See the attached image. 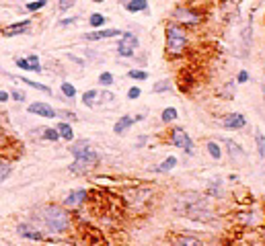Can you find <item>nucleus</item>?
<instances>
[{"instance_id": "1", "label": "nucleus", "mask_w": 265, "mask_h": 246, "mask_svg": "<svg viewBox=\"0 0 265 246\" xmlns=\"http://www.w3.org/2000/svg\"><path fill=\"white\" fill-rule=\"evenodd\" d=\"M33 226H37L44 234H66L72 226V217L68 214V209L62 205H39L33 212Z\"/></svg>"}, {"instance_id": "2", "label": "nucleus", "mask_w": 265, "mask_h": 246, "mask_svg": "<svg viewBox=\"0 0 265 246\" xmlns=\"http://www.w3.org/2000/svg\"><path fill=\"white\" fill-rule=\"evenodd\" d=\"M187 47H189V33L185 27L171 21L165 27V54L169 60H177L185 54Z\"/></svg>"}, {"instance_id": "3", "label": "nucleus", "mask_w": 265, "mask_h": 246, "mask_svg": "<svg viewBox=\"0 0 265 246\" xmlns=\"http://www.w3.org/2000/svg\"><path fill=\"white\" fill-rule=\"evenodd\" d=\"M177 212L193 219V222H202L206 224L210 219H214V212L208 203V199H203L200 195H195V193H185L183 195V205L177 207Z\"/></svg>"}, {"instance_id": "4", "label": "nucleus", "mask_w": 265, "mask_h": 246, "mask_svg": "<svg viewBox=\"0 0 265 246\" xmlns=\"http://www.w3.org/2000/svg\"><path fill=\"white\" fill-rule=\"evenodd\" d=\"M101 162V154L93 148H87L84 152H80L78 156H74V162L68 166V172L72 174H89L93 169H97Z\"/></svg>"}, {"instance_id": "5", "label": "nucleus", "mask_w": 265, "mask_h": 246, "mask_svg": "<svg viewBox=\"0 0 265 246\" xmlns=\"http://www.w3.org/2000/svg\"><path fill=\"white\" fill-rule=\"evenodd\" d=\"M203 21V16L200 11H195V8H189V6H177L173 8V23L181 25L185 29H195L200 27Z\"/></svg>"}, {"instance_id": "6", "label": "nucleus", "mask_w": 265, "mask_h": 246, "mask_svg": "<svg viewBox=\"0 0 265 246\" xmlns=\"http://www.w3.org/2000/svg\"><path fill=\"white\" fill-rule=\"evenodd\" d=\"M169 144H171V146H175V148H179V150L185 152L187 156H193L195 142H193L191 136L187 134V131H185L183 127L175 125L173 129H171V134H169Z\"/></svg>"}, {"instance_id": "7", "label": "nucleus", "mask_w": 265, "mask_h": 246, "mask_svg": "<svg viewBox=\"0 0 265 246\" xmlns=\"http://www.w3.org/2000/svg\"><path fill=\"white\" fill-rule=\"evenodd\" d=\"M138 47H140L138 35H134L132 31H124L122 37L117 41V56L119 58H134Z\"/></svg>"}, {"instance_id": "8", "label": "nucleus", "mask_w": 265, "mask_h": 246, "mask_svg": "<svg viewBox=\"0 0 265 246\" xmlns=\"http://www.w3.org/2000/svg\"><path fill=\"white\" fill-rule=\"evenodd\" d=\"M222 144H224L226 152H228V158H230V162H233V164L241 166V164L247 162V154H245L241 144H236L234 139H228V138H222Z\"/></svg>"}, {"instance_id": "9", "label": "nucleus", "mask_w": 265, "mask_h": 246, "mask_svg": "<svg viewBox=\"0 0 265 246\" xmlns=\"http://www.w3.org/2000/svg\"><path fill=\"white\" fill-rule=\"evenodd\" d=\"M16 234H19L21 238H25V240H33V242L47 240L46 234L41 232L37 226H33L31 222H21V224H16Z\"/></svg>"}, {"instance_id": "10", "label": "nucleus", "mask_w": 265, "mask_h": 246, "mask_svg": "<svg viewBox=\"0 0 265 246\" xmlns=\"http://www.w3.org/2000/svg\"><path fill=\"white\" fill-rule=\"evenodd\" d=\"M27 111L31 113V115H39V117H44V119H54L58 117V111L49 107V103H41V101H33Z\"/></svg>"}, {"instance_id": "11", "label": "nucleus", "mask_w": 265, "mask_h": 246, "mask_svg": "<svg viewBox=\"0 0 265 246\" xmlns=\"http://www.w3.org/2000/svg\"><path fill=\"white\" fill-rule=\"evenodd\" d=\"M220 125L228 131H241L243 127H247V117L243 113H230V115H226L222 119Z\"/></svg>"}, {"instance_id": "12", "label": "nucleus", "mask_w": 265, "mask_h": 246, "mask_svg": "<svg viewBox=\"0 0 265 246\" xmlns=\"http://www.w3.org/2000/svg\"><path fill=\"white\" fill-rule=\"evenodd\" d=\"M87 197H89V191L87 189H74V191H70L66 195V199H64V207L68 209V207H80L84 201H87Z\"/></svg>"}, {"instance_id": "13", "label": "nucleus", "mask_w": 265, "mask_h": 246, "mask_svg": "<svg viewBox=\"0 0 265 246\" xmlns=\"http://www.w3.org/2000/svg\"><path fill=\"white\" fill-rule=\"evenodd\" d=\"M122 29H97L91 33H84L82 37L87 41H101V39H111V37H122Z\"/></svg>"}, {"instance_id": "14", "label": "nucleus", "mask_w": 265, "mask_h": 246, "mask_svg": "<svg viewBox=\"0 0 265 246\" xmlns=\"http://www.w3.org/2000/svg\"><path fill=\"white\" fill-rule=\"evenodd\" d=\"M29 27H31V21H29V19H25V21L13 23V25H8V27L0 29V35H2V37H15V35H23V33H27Z\"/></svg>"}, {"instance_id": "15", "label": "nucleus", "mask_w": 265, "mask_h": 246, "mask_svg": "<svg viewBox=\"0 0 265 246\" xmlns=\"http://www.w3.org/2000/svg\"><path fill=\"white\" fill-rule=\"evenodd\" d=\"M251 39H253V27H251V23H247V27H243V31H241V60L249 58L251 43H253Z\"/></svg>"}, {"instance_id": "16", "label": "nucleus", "mask_w": 265, "mask_h": 246, "mask_svg": "<svg viewBox=\"0 0 265 246\" xmlns=\"http://www.w3.org/2000/svg\"><path fill=\"white\" fill-rule=\"evenodd\" d=\"M171 246H203V242L202 238H198L193 234H177L173 242H171Z\"/></svg>"}, {"instance_id": "17", "label": "nucleus", "mask_w": 265, "mask_h": 246, "mask_svg": "<svg viewBox=\"0 0 265 246\" xmlns=\"http://www.w3.org/2000/svg\"><path fill=\"white\" fill-rule=\"evenodd\" d=\"M134 117L132 115H122L117 121H115V125H113V134H117V136H122V134H125L127 129H130L132 125H134Z\"/></svg>"}, {"instance_id": "18", "label": "nucleus", "mask_w": 265, "mask_h": 246, "mask_svg": "<svg viewBox=\"0 0 265 246\" xmlns=\"http://www.w3.org/2000/svg\"><path fill=\"white\" fill-rule=\"evenodd\" d=\"M56 129H58V134H60V139L74 142V129H72V125L68 121H60L58 125H56Z\"/></svg>"}, {"instance_id": "19", "label": "nucleus", "mask_w": 265, "mask_h": 246, "mask_svg": "<svg viewBox=\"0 0 265 246\" xmlns=\"http://www.w3.org/2000/svg\"><path fill=\"white\" fill-rule=\"evenodd\" d=\"M125 11L127 13H148V0H127L125 2Z\"/></svg>"}, {"instance_id": "20", "label": "nucleus", "mask_w": 265, "mask_h": 246, "mask_svg": "<svg viewBox=\"0 0 265 246\" xmlns=\"http://www.w3.org/2000/svg\"><path fill=\"white\" fill-rule=\"evenodd\" d=\"M177 162H179L177 156H167L165 160H162L160 164H156L152 170H155V172H160V174H162V172H171V170H173L175 166H177Z\"/></svg>"}, {"instance_id": "21", "label": "nucleus", "mask_w": 265, "mask_h": 246, "mask_svg": "<svg viewBox=\"0 0 265 246\" xmlns=\"http://www.w3.org/2000/svg\"><path fill=\"white\" fill-rule=\"evenodd\" d=\"M179 119V111L175 107H165L160 113V121L165 123V125H171V123H175Z\"/></svg>"}, {"instance_id": "22", "label": "nucleus", "mask_w": 265, "mask_h": 246, "mask_svg": "<svg viewBox=\"0 0 265 246\" xmlns=\"http://www.w3.org/2000/svg\"><path fill=\"white\" fill-rule=\"evenodd\" d=\"M19 80L23 82V84H27L29 89H33V91H39V92H44V94H52V89L49 86H46V84H41V82H35V80H31V78H19Z\"/></svg>"}, {"instance_id": "23", "label": "nucleus", "mask_w": 265, "mask_h": 246, "mask_svg": "<svg viewBox=\"0 0 265 246\" xmlns=\"http://www.w3.org/2000/svg\"><path fill=\"white\" fill-rule=\"evenodd\" d=\"M255 146H257L259 160H265V136L261 129H255Z\"/></svg>"}, {"instance_id": "24", "label": "nucleus", "mask_w": 265, "mask_h": 246, "mask_svg": "<svg viewBox=\"0 0 265 246\" xmlns=\"http://www.w3.org/2000/svg\"><path fill=\"white\" fill-rule=\"evenodd\" d=\"M97 103H99V91L91 89L87 92H82V105L84 107H95Z\"/></svg>"}, {"instance_id": "25", "label": "nucleus", "mask_w": 265, "mask_h": 246, "mask_svg": "<svg viewBox=\"0 0 265 246\" xmlns=\"http://www.w3.org/2000/svg\"><path fill=\"white\" fill-rule=\"evenodd\" d=\"M171 89H173V82H171L169 78H162V80H156L155 84H152V92H155V94L169 92Z\"/></svg>"}, {"instance_id": "26", "label": "nucleus", "mask_w": 265, "mask_h": 246, "mask_svg": "<svg viewBox=\"0 0 265 246\" xmlns=\"http://www.w3.org/2000/svg\"><path fill=\"white\" fill-rule=\"evenodd\" d=\"M208 195L214 197V199H218V197L224 195V193H222V181L220 179H214V181L208 183Z\"/></svg>"}, {"instance_id": "27", "label": "nucleus", "mask_w": 265, "mask_h": 246, "mask_svg": "<svg viewBox=\"0 0 265 246\" xmlns=\"http://www.w3.org/2000/svg\"><path fill=\"white\" fill-rule=\"evenodd\" d=\"M206 150H208L212 160H216V162L222 160V148H220V144H216V142H212V139H210V142L206 144Z\"/></svg>"}, {"instance_id": "28", "label": "nucleus", "mask_w": 265, "mask_h": 246, "mask_svg": "<svg viewBox=\"0 0 265 246\" xmlns=\"http://www.w3.org/2000/svg\"><path fill=\"white\" fill-rule=\"evenodd\" d=\"M41 139H46V142H60V134L56 127H44L41 129Z\"/></svg>"}, {"instance_id": "29", "label": "nucleus", "mask_w": 265, "mask_h": 246, "mask_svg": "<svg viewBox=\"0 0 265 246\" xmlns=\"http://www.w3.org/2000/svg\"><path fill=\"white\" fill-rule=\"evenodd\" d=\"M87 148H91L89 139H78V142H74V144L70 146V154H72V156H78L80 152L87 150Z\"/></svg>"}, {"instance_id": "30", "label": "nucleus", "mask_w": 265, "mask_h": 246, "mask_svg": "<svg viewBox=\"0 0 265 246\" xmlns=\"http://www.w3.org/2000/svg\"><path fill=\"white\" fill-rule=\"evenodd\" d=\"M89 25H91V27H95V29H101L103 25H107V19L103 15H99V13H93L89 16Z\"/></svg>"}, {"instance_id": "31", "label": "nucleus", "mask_w": 265, "mask_h": 246, "mask_svg": "<svg viewBox=\"0 0 265 246\" xmlns=\"http://www.w3.org/2000/svg\"><path fill=\"white\" fill-rule=\"evenodd\" d=\"M127 76H130L132 80H148V72L142 68H132L130 72H127Z\"/></svg>"}, {"instance_id": "32", "label": "nucleus", "mask_w": 265, "mask_h": 246, "mask_svg": "<svg viewBox=\"0 0 265 246\" xmlns=\"http://www.w3.org/2000/svg\"><path fill=\"white\" fill-rule=\"evenodd\" d=\"M27 62H29V70L31 72H35V74H41V64H39V56H35V54H31V56H27Z\"/></svg>"}, {"instance_id": "33", "label": "nucleus", "mask_w": 265, "mask_h": 246, "mask_svg": "<svg viewBox=\"0 0 265 246\" xmlns=\"http://www.w3.org/2000/svg\"><path fill=\"white\" fill-rule=\"evenodd\" d=\"M113 82H115V76L111 74V72H101V74H99V84H101V86L109 89V86H113Z\"/></svg>"}, {"instance_id": "34", "label": "nucleus", "mask_w": 265, "mask_h": 246, "mask_svg": "<svg viewBox=\"0 0 265 246\" xmlns=\"http://www.w3.org/2000/svg\"><path fill=\"white\" fill-rule=\"evenodd\" d=\"M236 219L241 224H247V226H253L255 224V219H257V215H255L253 212H243V214H238Z\"/></svg>"}, {"instance_id": "35", "label": "nucleus", "mask_w": 265, "mask_h": 246, "mask_svg": "<svg viewBox=\"0 0 265 246\" xmlns=\"http://www.w3.org/2000/svg\"><path fill=\"white\" fill-rule=\"evenodd\" d=\"M11 172H13V169H11V164H6L2 158H0V183H4L8 177H11Z\"/></svg>"}, {"instance_id": "36", "label": "nucleus", "mask_w": 265, "mask_h": 246, "mask_svg": "<svg viewBox=\"0 0 265 246\" xmlns=\"http://www.w3.org/2000/svg\"><path fill=\"white\" fill-rule=\"evenodd\" d=\"M46 4H47L46 0H29L27 6H25V8H27L29 13H37V11H41V8H44Z\"/></svg>"}, {"instance_id": "37", "label": "nucleus", "mask_w": 265, "mask_h": 246, "mask_svg": "<svg viewBox=\"0 0 265 246\" xmlns=\"http://www.w3.org/2000/svg\"><path fill=\"white\" fill-rule=\"evenodd\" d=\"M62 94L66 96V99H74V96H76L74 84H70V82H62Z\"/></svg>"}, {"instance_id": "38", "label": "nucleus", "mask_w": 265, "mask_h": 246, "mask_svg": "<svg viewBox=\"0 0 265 246\" xmlns=\"http://www.w3.org/2000/svg\"><path fill=\"white\" fill-rule=\"evenodd\" d=\"M76 4V0H58V11L60 13H66Z\"/></svg>"}, {"instance_id": "39", "label": "nucleus", "mask_w": 265, "mask_h": 246, "mask_svg": "<svg viewBox=\"0 0 265 246\" xmlns=\"http://www.w3.org/2000/svg\"><path fill=\"white\" fill-rule=\"evenodd\" d=\"M115 101V94L111 91H99V103H111Z\"/></svg>"}, {"instance_id": "40", "label": "nucleus", "mask_w": 265, "mask_h": 246, "mask_svg": "<svg viewBox=\"0 0 265 246\" xmlns=\"http://www.w3.org/2000/svg\"><path fill=\"white\" fill-rule=\"evenodd\" d=\"M140 96H142L140 86H132V89L127 91V99H130V101H136V99H140Z\"/></svg>"}, {"instance_id": "41", "label": "nucleus", "mask_w": 265, "mask_h": 246, "mask_svg": "<svg viewBox=\"0 0 265 246\" xmlns=\"http://www.w3.org/2000/svg\"><path fill=\"white\" fill-rule=\"evenodd\" d=\"M8 94H11V99L16 101V103H25V101H27V96H25L23 91H11Z\"/></svg>"}, {"instance_id": "42", "label": "nucleus", "mask_w": 265, "mask_h": 246, "mask_svg": "<svg viewBox=\"0 0 265 246\" xmlns=\"http://www.w3.org/2000/svg\"><path fill=\"white\" fill-rule=\"evenodd\" d=\"M78 21V16H66V19H60L58 21V27H68V25H72Z\"/></svg>"}, {"instance_id": "43", "label": "nucleus", "mask_w": 265, "mask_h": 246, "mask_svg": "<svg viewBox=\"0 0 265 246\" xmlns=\"http://www.w3.org/2000/svg\"><path fill=\"white\" fill-rule=\"evenodd\" d=\"M15 64H16V68H21V70H27V72H31V70H29V62H27V58H16V60H15Z\"/></svg>"}, {"instance_id": "44", "label": "nucleus", "mask_w": 265, "mask_h": 246, "mask_svg": "<svg viewBox=\"0 0 265 246\" xmlns=\"http://www.w3.org/2000/svg\"><path fill=\"white\" fill-rule=\"evenodd\" d=\"M249 72H247V70H241V72H238V76H236V82L238 84H245V82H249Z\"/></svg>"}, {"instance_id": "45", "label": "nucleus", "mask_w": 265, "mask_h": 246, "mask_svg": "<svg viewBox=\"0 0 265 246\" xmlns=\"http://www.w3.org/2000/svg\"><path fill=\"white\" fill-rule=\"evenodd\" d=\"M58 115H60V117H64L66 121H76V119H78L72 111H58Z\"/></svg>"}, {"instance_id": "46", "label": "nucleus", "mask_w": 265, "mask_h": 246, "mask_svg": "<svg viewBox=\"0 0 265 246\" xmlns=\"http://www.w3.org/2000/svg\"><path fill=\"white\" fill-rule=\"evenodd\" d=\"M66 58L70 60V62H74V64H78V66H84V60H80L78 56H74V54H66Z\"/></svg>"}, {"instance_id": "47", "label": "nucleus", "mask_w": 265, "mask_h": 246, "mask_svg": "<svg viewBox=\"0 0 265 246\" xmlns=\"http://www.w3.org/2000/svg\"><path fill=\"white\" fill-rule=\"evenodd\" d=\"M8 99H11V94H8L6 91H0V103H6Z\"/></svg>"}, {"instance_id": "48", "label": "nucleus", "mask_w": 265, "mask_h": 246, "mask_svg": "<svg viewBox=\"0 0 265 246\" xmlns=\"http://www.w3.org/2000/svg\"><path fill=\"white\" fill-rule=\"evenodd\" d=\"M146 139H148L146 136H138V142H136V146H138V148L144 146V144H146Z\"/></svg>"}, {"instance_id": "49", "label": "nucleus", "mask_w": 265, "mask_h": 246, "mask_svg": "<svg viewBox=\"0 0 265 246\" xmlns=\"http://www.w3.org/2000/svg\"><path fill=\"white\" fill-rule=\"evenodd\" d=\"M144 119H146V115H144V113H138V115L134 117V121H144Z\"/></svg>"}, {"instance_id": "50", "label": "nucleus", "mask_w": 265, "mask_h": 246, "mask_svg": "<svg viewBox=\"0 0 265 246\" xmlns=\"http://www.w3.org/2000/svg\"><path fill=\"white\" fill-rule=\"evenodd\" d=\"M93 2H105V0H93Z\"/></svg>"}, {"instance_id": "51", "label": "nucleus", "mask_w": 265, "mask_h": 246, "mask_svg": "<svg viewBox=\"0 0 265 246\" xmlns=\"http://www.w3.org/2000/svg\"><path fill=\"white\" fill-rule=\"evenodd\" d=\"M259 246H265V244H259Z\"/></svg>"}]
</instances>
